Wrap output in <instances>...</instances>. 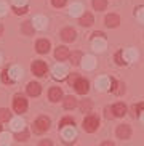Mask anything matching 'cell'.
<instances>
[{
    "mask_svg": "<svg viewBox=\"0 0 144 146\" xmlns=\"http://www.w3.org/2000/svg\"><path fill=\"white\" fill-rule=\"evenodd\" d=\"M80 109L83 112H90V109H91V103H90L88 100H87V101H82V103H80Z\"/></svg>",
    "mask_w": 144,
    "mask_h": 146,
    "instance_id": "cell-34",
    "label": "cell"
},
{
    "mask_svg": "<svg viewBox=\"0 0 144 146\" xmlns=\"http://www.w3.org/2000/svg\"><path fill=\"white\" fill-rule=\"evenodd\" d=\"M26 2L27 0H15V5L16 7H26Z\"/></svg>",
    "mask_w": 144,
    "mask_h": 146,
    "instance_id": "cell-43",
    "label": "cell"
},
{
    "mask_svg": "<svg viewBox=\"0 0 144 146\" xmlns=\"http://www.w3.org/2000/svg\"><path fill=\"white\" fill-rule=\"evenodd\" d=\"M119 23H120V18L119 15H107L106 16V26L107 27H117L119 26Z\"/></svg>",
    "mask_w": 144,
    "mask_h": 146,
    "instance_id": "cell-15",
    "label": "cell"
},
{
    "mask_svg": "<svg viewBox=\"0 0 144 146\" xmlns=\"http://www.w3.org/2000/svg\"><path fill=\"white\" fill-rule=\"evenodd\" d=\"M79 79H80V77H79V74H71V76H69V79H67V82L71 84L72 87H74V84H75Z\"/></svg>",
    "mask_w": 144,
    "mask_h": 146,
    "instance_id": "cell-37",
    "label": "cell"
},
{
    "mask_svg": "<svg viewBox=\"0 0 144 146\" xmlns=\"http://www.w3.org/2000/svg\"><path fill=\"white\" fill-rule=\"evenodd\" d=\"M38 146H53V145H51V141H48V140H43V141H40Z\"/></svg>",
    "mask_w": 144,
    "mask_h": 146,
    "instance_id": "cell-45",
    "label": "cell"
},
{
    "mask_svg": "<svg viewBox=\"0 0 144 146\" xmlns=\"http://www.w3.org/2000/svg\"><path fill=\"white\" fill-rule=\"evenodd\" d=\"M83 63H82V66H83V69H93L94 66H96V61H94L93 56H85V60H82Z\"/></svg>",
    "mask_w": 144,
    "mask_h": 146,
    "instance_id": "cell-24",
    "label": "cell"
},
{
    "mask_svg": "<svg viewBox=\"0 0 144 146\" xmlns=\"http://www.w3.org/2000/svg\"><path fill=\"white\" fill-rule=\"evenodd\" d=\"M69 58H71L72 64H79V63L82 61V53L80 52H74V53H71V55H69Z\"/></svg>",
    "mask_w": 144,
    "mask_h": 146,
    "instance_id": "cell-30",
    "label": "cell"
},
{
    "mask_svg": "<svg viewBox=\"0 0 144 146\" xmlns=\"http://www.w3.org/2000/svg\"><path fill=\"white\" fill-rule=\"evenodd\" d=\"M77 106V100L74 98V96H66L64 98V108L66 109H72V108Z\"/></svg>",
    "mask_w": 144,
    "mask_h": 146,
    "instance_id": "cell-25",
    "label": "cell"
},
{
    "mask_svg": "<svg viewBox=\"0 0 144 146\" xmlns=\"http://www.w3.org/2000/svg\"><path fill=\"white\" fill-rule=\"evenodd\" d=\"M93 15L91 13H83L80 16V24L82 26H85V27H88V26H91V24H93Z\"/></svg>",
    "mask_w": 144,
    "mask_h": 146,
    "instance_id": "cell-22",
    "label": "cell"
},
{
    "mask_svg": "<svg viewBox=\"0 0 144 146\" xmlns=\"http://www.w3.org/2000/svg\"><path fill=\"white\" fill-rule=\"evenodd\" d=\"M40 92H42V88H40V85H38L37 82H30L29 85H27V93L30 96H38Z\"/></svg>",
    "mask_w": 144,
    "mask_h": 146,
    "instance_id": "cell-17",
    "label": "cell"
},
{
    "mask_svg": "<svg viewBox=\"0 0 144 146\" xmlns=\"http://www.w3.org/2000/svg\"><path fill=\"white\" fill-rule=\"evenodd\" d=\"M5 11H7V5L0 2V15H5Z\"/></svg>",
    "mask_w": 144,
    "mask_h": 146,
    "instance_id": "cell-44",
    "label": "cell"
},
{
    "mask_svg": "<svg viewBox=\"0 0 144 146\" xmlns=\"http://www.w3.org/2000/svg\"><path fill=\"white\" fill-rule=\"evenodd\" d=\"M106 117H107V119H112V117H115L114 112H112V108H106Z\"/></svg>",
    "mask_w": 144,
    "mask_h": 146,
    "instance_id": "cell-42",
    "label": "cell"
},
{
    "mask_svg": "<svg viewBox=\"0 0 144 146\" xmlns=\"http://www.w3.org/2000/svg\"><path fill=\"white\" fill-rule=\"evenodd\" d=\"M47 24H48L47 18H43V16H37L34 19V23H32V26L37 27V29H45V27H47Z\"/></svg>",
    "mask_w": 144,
    "mask_h": 146,
    "instance_id": "cell-23",
    "label": "cell"
},
{
    "mask_svg": "<svg viewBox=\"0 0 144 146\" xmlns=\"http://www.w3.org/2000/svg\"><path fill=\"white\" fill-rule=\"evenodd\" d=\"M112 112H114L115 117H123L127 114V106L123 103H115L114 106H112Z\"/></svg>",
    "mask_w": 144,
    "mask_h": 146,
    "instance_id": "cell-10",
    "label": "cell"
},
{
    "mask_svg": "<svg viewBox=\"0 0 144 146\" xmlns=\"http://www.w3.org/2000/svg\"><path fill=\"white\" fill-rule=\"evenodd\" d=\"M117 137L122 138V140H128V138L131 137V129H130V125H119L117 127Z\"/></svg>",
    "mask_w": 144,
    "mask_h": 146,
    "instance_id": "cell-6",
    "label": "cell"
},
{
    "mask_svg": "<svg viewBox=\"0 0 144 146\" xmlns=\"http://www.w3.org/2000/svg\"><path fill=\"white\" fill-rule=\"evenodd\" d=\"M69 125H74V119H72V117H64V119H61V122H59V127H61V129H64V127H69Z\"/></svg>",
    "mask_w": 144,
    "mask_h": 146,
    "instance_id": "cell-32",
    "label": "cell"
},
{
    "mask_svg": "<svg viewBox=\"0 0 144 146\" xmlns=\"http://www.w3.org/2000/svg\"><path fill=\"white\" fill-rule=\"evenodd\" d=\"M106 48V40L104 37H94L93 39V50L94 52H104Z\"/></svg>",
    "mask_w": 144,
    "mask_h": 146,
    "instance_id": "cell-13",
    "label": "cell"
},
{
    "mask_svg": "<svg viewBox=\"0 0 144 146\" xmlns=\"http://www.w3.org/2000/svg\"><path fill=\"white\" fill-rule=\"evenodd\" d=\"M11 129L15 132H22L24 130V120L21 117H16V119H11Z\"/></svg>",
    "mask_w": 144,
    "mask_h": 146,
    "instance_id": "cell-20",
    "label": "cell"
},
{
    "mask_svg": "<svg viewBox=\"0 0 144 146\" xmlns=\"http://www.w3.org/2000/svg\"><path fill=\"white\" fill-rule=\"evenodd\" d=\"M22 32H24L26 35H30L32 34V32H34V26H32V23H24V24H22Z\"/></svg>",
    "mask_w": 144,
    "mask_h": 146,
    "instance_id": "cell-31",
    "label": "cell"
},
{
    "mask_svg": "<svg viewBox=\"0 0 144 146\" xmlns=\"http://www.w3.org/2000/svg\"><path fill=\"white\" fill-rule=\"evenodd\" d=\"M93 7L98 11H102V10H106V7H107V0H93Z\"/></svg>",
    "mask_w": 144,
    "mask_h": 146,
    "instance_id": "cell-27",
    "label": "cell"
},
{
    "mask_svg": "<svg viewBox=\"0 0 144 146\" xmlns=\"http://www.w3.org/2000/svg\"><path fill=\"white\" fill-rule=\"evenodd\" d=\"M10 119H11V112H10L8 109L2 108V109H0V122H5V120H10Z\"/></svg>",
    "mask_w": 144,
    "mask_h": 146,
    "instance_id": "cell-29",
    "label": "cell"
},
{
    "mask_svg": "<svg viewBox=\"0 0 144 146\" xmlns=\"http://www.w3.org/2000/svg\"><path fill=\"white\" fill-rule=\"evenodd\" d=\"M138 19H139L141 23H144V8L138 10Z\"/></svg>",
    "mask_w": 144,
    "mask_h": 146,
    "instance_id": "cell-41",
    "label": "cell"
},
{
    "mask_svg": "<svg viewBox=\"0 0 144 146\" xmlns=\"http://www.w3.org/2000/svg\"><path fill=\"white\" fill-rule=\"evenodd\" d=\"M63 138L64 141H74L77 138V130L74 129V125H69V127H64L63 129Z\"/></svg>",
    "mask_w": 144,
    "mask_h": 146,
    "instance_id": "cell-5",
    "label": "cell"
},
{
    "mask_svg": "<svg viewBox=\"0 0 144 146\" xmlns=\"http://www.w3.org/2000/svg\"><path fill=\"white\" fill-rule=\"evenodd\" d=\"M48 127H50V119L48 117H38L37 120L34 122V132L37 133H43V132H47Z\"/></svg>",
    "mask_w": 144,
    "mask_h": 146,
    "instance_id": "cell-1",
    "label": "cell"
},
{
    "mask_svg": "<svg viewBox=\"0 0 144 146\" xmlns=\"http://www.w3.org/2000/svg\"><path fill=\"white\" fill-rule=\"evenodd\" d=\"M66 76H67V69L64 68L63 64L55 66V69H53V77L56 80H63V79H66Z\"/></svg>",
    "mask_w": 144,
    "mask_h": 146,
    "instance_id": "cell-8",
    "label": "cell"
},
{
    "mask_svg": "<svg viewBox=\"0 0 144 146\" xmlns=\"http://www.w3.org/2000/svg\"><path fill=\"white\" fill-rule=\"evenodd\" d=\"M102 146H114V143H110V141H104V143H102Z\"/></svg>",
    "mask_w": 144,
    "mask_h": 146,
    "instance_id": "cell-47",
    "label": "cell"
},
{
    "mask_svg": "<svg viewBox=\"0 0 144 146\" xmlns=\"http://www.w3.org/2000/svg\"><path fill=\"white\" fill-rule=\"evenodd\" d=\"M115 63H117V64H123V63H125V61H123V52H119L115 55Z\"/></svg>",
    "mask_w": 144,
    "mask_h": 146,
    "instance_id": "cell-38",
    "label": "cell"
},
{
    "mask_svg": "<svg viewBox=\"0 0 144 146\" xmlns=\"http://www.w3.org/2000/svg\"><path fill=\"white\" fill-rule=\"evenodd\" d=\"M51 3L59 8V7H64V5H66V0H51Z\"/></svg>",
    "mask_w": 144,
    "mask_h": 146,
    "instance_id": "cell-40",
    "label": "cell"
},
{
    "mask_svg": "<svg viewBox=\"0 0 144 146\" xmlns=\"http://www.w3.org/2000/svg\"><path fill=\"white\" fill-rule=\"evenodd\" d=\"M50 100L51 101H59L61 98H63V92H61V88H58V87H53V88H50Z\"/></svg>",
    "mask_w": 144,
    "mask_h": 146,
    "instance_id": "cell-19",
    "label": "cell"
},
{
    "mask_svg": "<svg viewBox=\"0 0 144 146\" xmlns=\"http://www.w3.org/2000/svg\"><path fill=\"white\" fill-rule=\"evenodd\" d=\"M141 120L144 122V112H141Z\"/></svg>",
    "mask_w": 144,
    "mask_h": 146,
    "instance_id": "cell-48",
    "label": "cell"
},
{
    "mask_svg": "<svg viewBox=\"0 0 144 146\" xmlns=\"http://www.w3.org/2000/svg\"><path fill=\"white\" fill-rule=\"evenodd\" d=\"M144 109V103H139V104H135L133 106V116H136V114H141Z\"/></svg>",
    "mask_w": 144,
    "mask_h": 146,
    "instance_id": "cell-35",
    "label": "cell"
},
{
    "mask_svg": "<svg viewBox=\"0 0 144 146\" xmlns=\"http://www.w3.org/2000/svg\"><path fill=\"white\" fill-rule=\"evenodd\" d=\"M82 11H83V8H82V5H80V3H75V5H72V7H71V15H72V16H79V15H83Z\"/></svg>",
    "mask_w": 144,
    "mask_h": 146,
    "instance_id": "cell-28",
    "label": "cell"
},
{
    "mask_svg": "<svg viewBox=\"0 0 144 146\" xmlns=\"http://www.w3.org/2000/svg\"><path fill=\"white\" fill-rule=\"evenodd\" d=\"M27 137H29V133L26 132V130L16 133V140H18V141H26V140H27Z\"/></svg>",
    "mask_w": 144,
    "mask_h": 146,
    "instance_id": "cell-33",
    "label": "cell"
},
{
    "mask_svg": "<svg viewBox=\"0 0 144 146\" xmlns=\"http://www.w3.org/2000/svg\"><path fill=\"white\" fill-rule=\"evenodd\" d=\"M35 50H37L38 53H48V50H50V42L45 40V39L37 40V43H35Z\"/></svg>",
    "mask_w": 144,
    "mask_h": 146,
    "instance_id": "cell-11",
    "label": "cell"
},
{
    "mask_svg": "<svg viewBox=\"0 0 144 146\" xmlns=\"http://www.w3.org/2000/svg\"><path fill=\"white\" fill-rule=\"evenodd\" d=\"M61 39L64 42H72V40L75 39V31L72 29V27H66V29L61 31Z\"/></svg>",
    "mask_w": 144,
    "mask_h": 146,
    "instance_id": "cell-9",
    "label": "cell"
},
{
    "mask_svg": "<svg viewBox=\"0 0 144 146\" xmlns=\"http://www.w3.org/2000/svg\"><path fill=\"white\" fill-rule=\"evenodd\" d=\"M32 72H34L35 76H38V77H42L43 74L47 72V64L40 60L34 61V63H32Z\"/></svg>",
    "mask_w": 144,
    "mask_h": 146,
    "instance_id": "cell-4",
    "label": "cell"
},
{
    "mask_svg": "<svg viewBox=\"0 0 144 146\" xmlns=\"http://www.w3.org/2000/svg\"><path fill=\"white\" fill-rule=\"evenodd\" d=\"M69 50L67 47H58L56 48V52H55V56H56V60H59V61H64L66 58H69Z\"/></svg>",
    "mask_w": 144,
    "mask_h": 146,
    "instance_id": "cell-14",
    "label": "cell"
},
{
    "mask_svg": "<svg viewBox=\"0 0 144 146\" xmlns=\"http://www.w3.org/2000/svg\"><path fill=\"white\" fill-rule=\"evenodd\" d=\"M110 90L114 92L115 95H122L125 92V87H123V84H120L117 80H110Z\"/></svg>",
    "mask_w": 144,
    "mask_h": 146,
    "instance_id": "cell-21",
    "label": "cell"
},
{
    "mask_svg": "<svg viewBox=\"0 0 144 146\" xmlns=\"http://www.w3.org/2000/svg\"><path fill=\"white\" fill-rule=\"evenodd\" d=\"M0 63H2V58H0Z\"/></svg>",
    "mask_w": 144,
    "mask_h": 146,
    "instance_id": "cell-49",
    "label": "cell"
},
{
    "mask_svg": "<svg viewBox=\"0 0 144 146\" xmlns=\"http://www.w3.org/2000/svg\"><path fill=\"white\" fill-rule=\"evenodd\" d=\"M13 109L16 112H19V114L27 109V101H26L24 96H19V95L15 96V100H13Z\"/></svg>",
    "mask_w": 144,
    "mask_h": 146,
    "instance_id": "cell-3",
    "label": "cell"
},
{
    "mask_svg": "<svg viewBox=\"0 0 144 146\" xmlns=\"http://www.w3.org/2000/svg\"><path fill=\"white\" fill-rule=\"evenodd\" d=\"M27 11V7H15V13L16 15H24Z\"/></svg>",
    "mask_w": 144,
    "mask_h": 146,
    "instance_id": "cell-39",
    "label": "cell"
},
{
    "mask_svg": "<svg viewBox=\"0 0 144 146\" xmlns=\"http://www.w3.org/2000/svg\"><path fill=\"white\" fill-rule=\"evenodd\" d=\"M10 143H11V135L8 132L0 133V146H10Z\"/></svg>",
    "mask_w": 144,
    "mask_h": 146,
    "instance_id": "cell-26",
    "label": "cell"
},
{
    "mask_svg": "<svg viewBox=\"0 0 144 146\" xmlns=\"http://www.w3.org/2000/svg\"><path fill=\"white\" fill-rule=\"evenodd\" d=\"M110 87V80L107 77H99L96 79V88L99 92H106L107 88Z\"/></svg>",
    "mask_w": 144,
    "mask_h": 146,
    "instance_id": "cell-12",
    "label": "cell"
},
{
    "mask_svg": "<svg viewBox=\"0 0 144 146\" xmlns=\"http://www.w3.org/2000/svg\"><path fill=\"white\" fill-rule=\"evenodd\" d=\"M0 130H2V125H0Z\"/></svg>",
    "mask_w": 144,
    "mask_h": 146,
    "instance_id": "cell-50",
    "label": "cell"
},
{
    "mask_svg": "<svg viewBox=\"0 0 144 146\" xmlns=\"http://www.w3.org/2000/svg\"><path fill=\"white\" fill-rule=\"evenodd\" d=\"M8 74H10V77H11V80H19L22 77V69L18 68V66H13V68H10Z\"/></svg>",
    "mask_w": 144,
    "mask_h": 146,
    "instance_id": "cell-18",
    "label": "cell"
},
{
    "mask_svg": "<svg viewBox=\"0 0 144 146\" xmlns=\"http://www.w3.org/2000/svg\"><path fill=\"white\" fill-rule=\"evenodd\" d=\"M2 82H3V84H11V77H10V74H8V71H3V72H2Z\"/></svg>",
    "mask_w": 144,
    "mask_h": 146,
    "instance_id": "cell-36",
    "label": "cell"
},
{
    "mask_svg": "<svg viewBox=\"0 0 144 146\" xmlns=\"http://www.w3.org/2000/svg\"><path fill=\"white\" fill-rule=\"evenodd\" d=\"M123 60L128 61V63L136 61V60H138V52H136V50H133V48H128V50H125V52H123Z\"/></svg>",
    "mask_w": 144,
    "mask_h": 146,
    "instance_id": "cell-16",
    "label": "cell"
},
{
    "mask_svg": "<svg viewBox=\"0 0 144 146\" xmlns=\"http://www.w3.org/2000/svg\"><path fill=\"white\" fill-rule=\"evenodd\" d=\"M94 37H104V34H102V32H94Z\"/></svg>",
    "mask_w": 144,
    "mask_h": 146,
    "instance_id": "cell-46",
    "label": "cell"
},
{
    "mask_svg": "<svg viewBox=\"0 0 144 146\" xmlns=\"http://www.w3.org/2000/svg\"><path fill=\"white\" fill-rule=\"evenodd\" d=\"M98 125H99V119H98L96 116H88L83 120V129L90 133L94 132V130L98 129Z\"/></svg>",
    "mask_w": 144,
    "mask_h": 146,
    "instance_id": "cell-2",
    "label": "cell"
},
{
    "mask_svg": "<svg viewBox=\"0 0 144 146\" xmlns=\"http://www.w3.org/2000/svg\"><path fill=\"white\" fill-rule=\"evenodd\" d=\"M74 87H75L77 93L85 95L87 92H88V88H90V84H88V80H85V79H79V80L74 84Z\"/></svg>",
    "mask_w": 144,
    "mask_h": 146,
    "instance_id": "cell-7",
    "label": "cell"
}]
</instances>
